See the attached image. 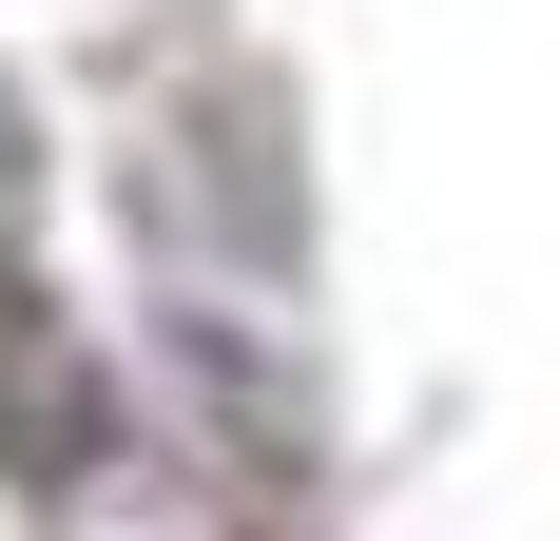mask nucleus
I'll list each match as a JSON object with an SVG mask.
<instances>
[{
    "instance_id": "1",
    "label": "nucleus",
    "mask_w": 560,
    "mask_h": 541,
    "mask_svg": "<svg viewBox=\"0 0 560 541\" xmlns=\"http://www.w3.org/2000/svg\"><path fill=\"white\" fill-rule=\"evenodd\" d=\"M97 445H116V406H97V368H78V329L0 290V484H78Z\"/></svg>"
},
{
    "instance_id": "2",
    "label": "nucleus",
    "mask_w": 560,
    "mask_h": 541,
    "mask_svg": "<svg viewBox=\"0 0 560 541\" xmlns=\"http://www.w3.org/2000/svg\"><path fill=\"white\" fill-rule=\"evenodd\" d=\"M20 194H39V136H20V97H0V214H20Z\"/></svg>"
}]
</instances>
